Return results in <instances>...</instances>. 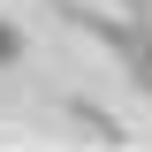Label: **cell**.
<instances>
[{
	"label": "cell",
	"mask_w": 152,
	"mask_h": 152,
	"mask_svg": "<svg viewBox=\"0 0 152 152\" xmlns=\"http://www.w3.org/2000/svg\"><path fill=\"white\" fill-rule=\"evenodd\" d=\"M23 53H31V46H23V23H8V15H0V69H15Z\"/></svg>",
	"instance_id": "7a4b0ae2"
},
{
	"label": "cell",
	"mask_w": 152,
	"mask_h": 152,
	"mask_svg": "<svg viewBox=\"0 0 152 152\" xmlns=\"http://www.w3.org/2000/svg\"><path fill=\"white\" fill-rule=\"evenodd\" d=\"M69 122L91 137V145H114V137H122V122H114V114H99L91 99H69Z\"/></svg>",
	"instance_id": "6da1fadb"
}]
</instances>
